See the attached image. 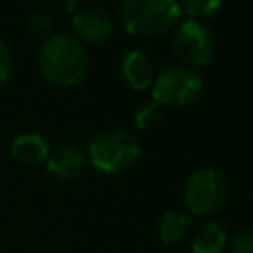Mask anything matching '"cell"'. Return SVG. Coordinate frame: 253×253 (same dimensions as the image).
Masks as SVG:
<instances>
[{
  "label": "cell",
  "mask_w": 253,
  "mask_h": 253,
  "mask_svg": "<svg viewBox=\"0 0 253 253\" xmlns=\"http://www.w3.org/2000/svg\"><path fill=\"white\" fill-rule=\"evenodd\" d=\"M45 164H47V172L55 180L73 182L83 174L87 166V156L75 146H59L53 152H49Z\"/></svg>",
  "instance_id": "8"
},
{
  "label": "cell",
  "mask_w": 253,
  "mask_h": 253,
  "mask_svg": "<svg viewBox=\"0 0 253 253\" xmlns=\"http://www.w3.org/2000/svg\"><path fill=\"white\" fill-rule=\"evenodd\" d=\"M172 49L182 65L196 69L211 59L215 42L210 28H206V24L196 20H184L174 28Z\"/></svg>",
  "instance_id": "6"
},
{
  "label": "cell",
  "mask_w": 253,
  "mask_h": 253,
  "mask_svg": "<svg viewBox=\"0 0 253 253\" xmlns=\"http://www.w3.org/2000/svg\"><path fill=\"white\" fill-rule=\"evenodd\" d=\"M10 154L22 164L36 166V164H42L47 160L49 144L38 132H24V134H18L10 142Z\"/></svg>",
  "instance_id": "10"
},
{
  "label": "cell",
  "mask_w": 253,
  "mask_h": 253,
  "mask_svg": "<svg viewBox=\"0 0 253 253\" xmlns=\"http://www.w3.org/2000/svg\"><path fill=\"white\" fill-rule=\"evenodd\" d=\"M188 233H190L188 211L178 210V208H170L160 215V219H158V237H160L162 243H166V245L178 243Z\"/></svg>",
  "instance_id": "12"
},
{
  "label": "cell",
  "mask_w": 253,
  "mask_h": 253,
  "mask_svg": "<svg viewBox=\"0 0 253 253\" xmlns=\"http://www.w3.org/2000/svg\"><path fill=\"white\" fill-rule=\"evenodd\" d=\"M14 67V59H12V51L8 47V43L4 40H0V85L10 77Z\"/></svg>",
  "instance_id": "17"
},
{
  "label": "cell",
  "mask_w": 253,
  "mask_h": 253,
  "mask_svg": "<svg viewBox=\"0 0 253 253\" xmlns=\"http://www.w3.org/2000/svg\"><path fill=\"white\" fill-rule=\"evenodd\" d=\"M51 4H55L61 12H65V14H73L75 10H77V4H79V0H49Z\"/></svg>",
  "instance_id": "18"
},
{
  "label": "cell",
  "mask_w": 253,
  "mask_h": 253,
  "mask_svg": "<svg viewBox=\"0 0 253 253\" xmlns=\"http://www.w3.org/2000/svg\"><path fill=\"white\" fill-rule=\"evenodd\" d=\"M225 245H227V235L221 223L213 219L204 221L192 233V241H190V247L194 253H221Z\"/></svg>",
  "instance_id": "11"
},
{
  "label": "cell",
  "mask_w": 253,
  "mask_h": 253,
  "mask_svg": "<svg viewBox=\"0 0 253 253\" xmlns=\"http://www.w3.org/2000/svg\"><path fill=\"white\" fill-rule=\"evenodd\" d=\"M121 73H123V79L126 81V85L134 91H144L152 85L154 77H156V71H154V63L152 59L138 51V49H132V51H126L121 59Z\"/></svg>",
  "instance_id": "9"
},
{
  "label": "cell",
  "mask_w": 253,
  "mask_h": 253,
  "mask_svg": "<svg viewBox=\"0 0 253 253\" xmlns=\"http://www.w3.org/2000/svg\"><path fill=\"white\" fill-rule=\"evenodd\" d=\"M38 65L47 83L53 87L69 89L87 77L89 55L85 43H81L73 34L53 32L40 45Z\"/></svg>",
  "instance_id": "1"
},
{
  "label": "cell",
  "mask_w": 253,
  "mask_h": 253,
  "mask_svg": "<svg viewBox=\"0 0 253 253\" xmlns=\"http://www.w3.org/2000/svg\"><path fill=\"white\" fill-rule=\"evenodd\" d=\"M221 6V0H178V10L186 20L202 22L204 18H210L215 14Z\"/></svg>",
  "instance_id": "13"
},
{
  "label": "cell",
  "mask_w": 253,
  "mask_h": 253,
  "mask_svg": "<svg viewBox=\"0 0 253 253\" xmlns=\"http://www.w3.org/2000/svg\"><path fill=\"white\" fill-rule=\"evenodd\" d=\"M28 28H30V32H32L36 38H42V42L53 34L51 18H49L47 14H42V12L30 16V20H28Z\"/></svg>",
  "instance_id": "15"
},
{
  "label": "cell",
  "mask_w": 253,
  "mask_h": 253,
  "mask_svg": "<svg viewBox=\"0 0 253 253\" xmlns=\"http://www.w3.org/2000/svg\"><path fill=\"white\" fill-rule=\"evenodd\" d=\"M140 150V140L132 130L125 126H109L91 138L87 146V160L99 172L119 174L138 160Z\"/></svg>",
  "instance_id": "2"
},
{
  "label": "cell",
  "mask_w": 253,
  "mask_h": 253,
  "mask_svg": "<svg viewBox=\"0 0 253 253\" xmlns=\"http://www.w3.org/2000/svg\"><path fill=\"white\" fill-rule=\"evenodd\" d=\"M231 253H253V229L237 231L229 241Z\"/></svg>",
  "instance_id": "16"
},
{
  "label": "cell",
  "mask_w": 253,
  "mask_h": 253,
  "mask_svg": "<svg viewBox=\"0 0 253 253\" xmlns=\"http://www.w3.org/2000/svg\"><path fill=\"white\" fill-rule=\"evenodd\" d=\"M71 28H73V36L81 43H103L113 36L115 20L107 10L97 6H87L73 12Z\"/></svg>",
  "instance_id": "7"
},
{
  "label": "cell",
  "mask_w": 253,
  "mask_h": 253,
  "mask_svg": "<svg viewBox=\"0 0 253 253\" xmlns=\"http://www.w3.org/2000/svg\"><path fill=\"white\" fill-rule=\"evenodd\" d=\"M184 206L186 211L196 215L215 213L227 200V182L225 176L210 166L198 168L184 186Z\"/></svg>",
  "instance_id": "5"
},
{
  "label": "cell",
  "mask_w": 253,
  "mask_h": 253,
  "mask_svg": "<svg viewBox=\"0 0 253 253\" xmlns=\"http://www.w3.org/2000/svg\"><path fill=\"white\" fill-rule=\"evenodd\" d=\"M180 18L178 0H123L119 20L123 28L140 38L162 36Z\"/></svg>",
  "instance_id": "3"
},
{
  "label": "cell",
  "mask_w": 253,
  "mask_h": 253,
  "mask_svg": "<svg viewBox=\"0 0 253 253\" xmlns=\"http://www.w3.org/2000/svg\"><path fill=\"white\" fill-rule=\"evenodd\" d=\"M150 89L152 101L160 107H186L200 99L204 91V79L192 67L172 65L154 77Z\"/></svg>",
  "instance_id": "4"
},
{
  "label": "cell",
  "mask_w": 253,
  "mask_h": 253,
  "mask_svg": "<svg viewBox=\"0 0 253 253\" xmlns=\"http://www.w3.org/2000/svg\"><path fill=\"white\" fill-rule=\"evenodd\" d=\"M160 119H162V107H160L158 103L150 101V103L142 105V107L136 111V115H134V125H136V128L146 130V128L156 126V125L160 123Z\"/></svg>",
  "instance_id": "14"
}]
</instances>
